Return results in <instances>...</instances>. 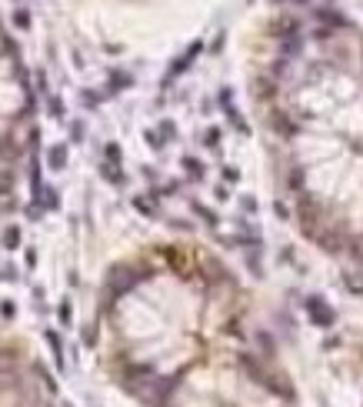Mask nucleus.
<instances>
[{
	"label": "nucleus",
	"instance_id": "1",
	"mask_svg": "<svg viewBox=\"0 0 363 407\" xmlns=\"http://www.w3.org/2000/svg\"><path fill=\"white\" fill-rule=\"evenodd\" d=\"M277 30H280V37H297V30H300V23L290 17H280L277 20Z\"/></svg>",
	"mask_w": 363,
	"mask_h": 407
},
{
	"label": "nucleus",
	"instance_id": "2",
	"mask_svg": "<svg viewBox=\"0 0 363 407\" xmlns=\"http://www.w3.org/2000/svg\"><path fill=\"white\" fill-rule=\"evenodd\" d=\"M47 160H50V167H54V170H60V167L67 164V147H50Z\"/></svg>",
	"mask_w": 363,
	"mask_h": 407
},
{
	"label": "nucleus",
	"instance_id": "3",
	"mask_svg": "<svg viewBox=\"0 0 363 407\" xmlns=\"http://www.w3.org/2000/svg\"><path fill=\"white\" fill-rule=\"evenodd\" d=\"M3 244H7V247H17V244H20V230H17V227H7V234H3Z\"/></svg>",
	"mask_w": 363,
	"mask_h": 407
},
{
	"label": "nucleus",
	"instance_id": "4",
	"mask_svg": "<svg viewBox=\"0 0 363 407\" xmlns=\"http://www.w3.org/2000/svg\"><path fill=\"white\" fill-rule=\"evenodd\" d=\"M14 23H17V27H30V14H27V10H17V14H14Z\"/></svg>",
	"mask_w": 363,
	"mask_h": 407
},
{
	"label": "nucleus",
	"instance_id": "5",
	"mask_svg": "<svg viewBox=\"0 0 363 407\" xmlns=\"http://www.w3.org/2000/svg\"><path fill=\"white\" fill-rule=\"evenodd\" d=\"M103 177H107V181H114V184H120V181H123V174H120V170H114V167H103Z\"/></svg>",
	"mask_w": 363,
	"mask_h": 407
},
{
	"label": "nucleus",
	"instance_id": "6",
	"mask_svg": "<svg viewBox=\"0 0 363 407\" xmlns=\"http://www.w3.org/2000/svg\"><path fill=\"white\" fill-rule=\"evenodd\" d=\"M183 167H187V170H190L193 177H200V174H203V170H200V164H197V160H190V157H187V160H183Z\"/></svg>",
	"mask_w": 363,
	"mask_h": 407
},
{
	"label": "nucleus",
	"instance_id": "7",
	"mask_svg": "<svg viewBox=\"0 0 363 407\" xmlns=\"http://www.w3.org/2000/svg\"><path fill=\"white\" fill-rule=\"evenodd\" d=\"M50 113H54V117H63V104H60V100H50Z\"/></svg>",
	"mask_w": 363,
	"mask_h": 407
},
{
	"label": "nucleus",
	"instance_id": "8",
	"mask_svg": "<svg viewBox=\"0 0 363 407\" xmlns=\"http://www.w3.org/2000/svg\"><path fill=\"white\" fill-rule=\"evenodd\" d=\"M107 157H114V160H120V147H117V144H110V147H107Z\"/></svg>",
	"mask_w": 363,
	"mask_h": 407
},
{
	"label": "nucleus",
	"instance_id": "9",
	"mask_svg": "<svg viewBox=\"0 0 363 407\" xmlns=\"http://www.w3.org/2000/svg\"><path fill=\"white\" fill-rule=\"evenodd\" d=\"M217 140H220V130H210V134H207V144H210V147H213Z\"/></svg>",
	"mask_w": 363,
	"mask_h": 407
}]
</instances>
